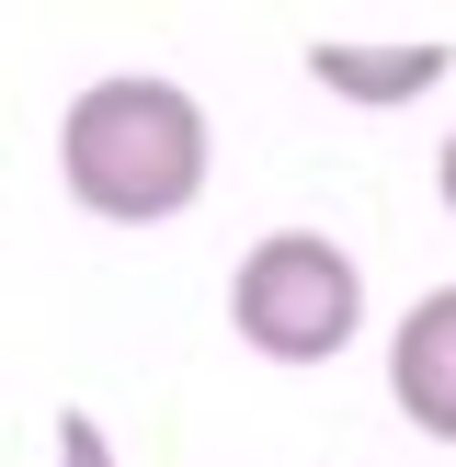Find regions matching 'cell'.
Returning a JSON list of instances; mask_svg holds the SVG:
<instances>
[{
    "label": "cell",
    "mask_w": 456,
    "mask_h": 467,
    "mask_svg": "<svg viewBox=\"0 0 456 467\" xmlns=\"http://www.w3.org/2000/svg\"><path fill=\"white\" fill-rule=\"evenodd\" d=\"M57 182L114 228H160L205 194V114L194 91L149 80V68H114V80L68 91L57 114Z\"/></svg>",
    "instance_id": "obj_1"
},
{
    "label": "cell",
    "mask_w": 456,
    "mask_h": 467,
    "mask_svg": "<svg viewBox=\"0 0 456 467\" xmlns=\"http://www.w3.org/2000/svg\"><path fill=\"white\" fill-rule=\"evenodd\" d=\"M228 319H240V342L263 365H331L342 342H354L365 319V274L342 240H319V228H274V240L240 251V274H228Z\"/></svg>",
    "instance_id": "obj_2"
},
{
    "label": "cell",
    "mask_w": 456,
    "mask_h": 467,
    "mask_svg": "<svg viewBox=\"0 0 456 467\" xmlns=\"http://www.w3.org/2000/svg\"><path fill=\"white\" fill-rule=\"evenodd\" d=\"M388 400H399L422 433L456 445V285H433L422 308L399 319V342H388Z\"/></svg>",
    "instance_id": "obj_3"
},
{
    "label": "cell",
    "mask_w": 456,
    "mask_h": 467,
    "mask_svg": "<svg viewBox=\"0 0 456 467\" xmlns=\"http://www.w3.org/2000/svg\"><path fill=\"white\" fill-rule=\"evenodd\" d=\"M308 68H319V91L331 103H422L433 80H445V46H308Z\"/></svg>",
    "instance_id": "obj_4"
},
{
    "label": "cell",
    "mask_w": 456,
    "mask_h": 467,
    "mask_svg": "<svg viewBox=\"0 0 456 467\" xmlns=\"http://www.w3.org/2000/svg\"><path fill=\"white\" fill-rule=\"evenodd\" d=\"M57 467H114V445H103L91 410H57Z\"/></svg>",
    "instance_id": "obj_5"
},
{
    "label": "cell",
    "mask_w": 456,
    "mask_h": 467,
    "mask_svg": "<svg viewBox=\"0 0 456 467\" xmlns=\"http://www.w3.org/2000/svg\"><path fill=\"white\" fill-rule=\"evenodd\" d=\"M433 194H445V217H456V137H445V160H433Z\"/></svg>",
    "instance_id": "obj_6"
}]
</instances>
